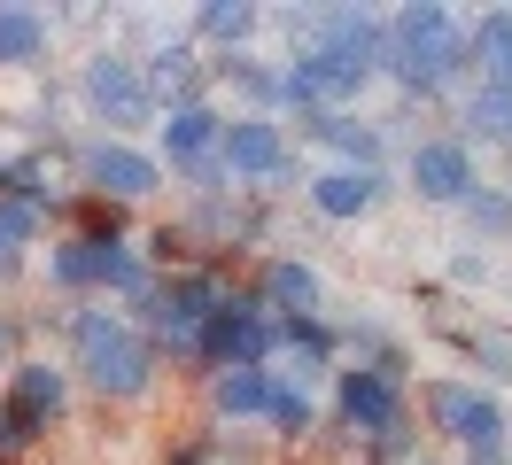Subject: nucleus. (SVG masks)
<instances>
[{
	"label": "nucleus",
	"mask_w": 512,
	"mask_h": 465,
	"mask_svg": "<svg viewBox=\"0 0 512 465\" xmlns=\"http://www.w3.org/2000/svg\"><path fill=\"white\" fill-rule=\"evenodd\" d=\"M78 349H86L94 388H109V396H140V388H148V349H140V334H132V326H117V318L86 310V318H78Z\"/></svg>",
	"instance_id": "obj_1"
},
{
	"label": "nucleus",
	"mask_w": 512,
	"mask_h": 465,
	"mask_svg": "<svg viewBox=\"0 0 512 465\" xmlns=\"http://www.w3.org/2000/svg\"><path fill=\"white\" fill-rule=\"evenodd\" d=\"M458 55V39H450V16L443 8H412V16H396V70L412 78V86H435Z\"/></svg>",
	"instance_id": "obj_2"
},
{
	"label": "nucleus",
	"mask_w": 512,
	"mask_h": 465,
	"mask_svg": "<svg viewBox=\"0 0 512 465\" xmlns=\"http://www.w3.org/2000/svg\"><path fill=\"white\" fill-rule=\"evenodd\" d=\"M86 101H94L101 117L132 124V117H148V78H140L125 55H94L86 62Z\"/></svg>",
	"instance_id": "obj_3"
},
{
	"label": "nucleus",
	"mask_w": 512,
	"mask_h": 465,
	"mask_svg": "<svg viewBox=\"0 0 512 465\" xmlns=\"http://www.w3.org/2000/svg\"><path fill=\"white\" fill-rule=\"evenodd\" d=\"M412 186L427 202H466V194H474V163H466L458 140H427V148L412 155Z\"/></svg>",
	"instance_id": "obj_4"
},
{
	"label": "nucleus",
	"mask_w": 512,
	"mask_h": 465,
	"mask_svg": "<svg viewBox=\"0 0 512 465\" xmlns=\"http://www.w3.org/2000/svg\"><path fill=\"white\" fill-rule=\"evenodd\" d=\"M435 419H443L450 434H466L474 450L497 442V403L481 396V388H466V380H435Z\"/></svg>",
	"instance_id": "obj_5"
},
{
	"label": "nucleus",
	"mask_w": 512,
	"mask_h": 465,
	"mask_svg": "<svg viewBox=\"0 0 512 465\" xmlns=\"http://www.w3.org/2000/svg\"><path fill=\"white\" fill-rule=\"evenodd\" d=\"M55 411H63V380H55L47 365H24V372H16V396H8V427H0V434H32L39 419H55Z\"/></svg>",
	"instance_id": "obj_6"
},
{
	"label": "nucleus",
	"mask_w": 512,
	"mask_h": 465,
	"mask_svg": "<svg viewBox=\"0 0 512 465\" xmlns=\"http://www.w3.org/2000/svg\"><path fill=\"white\" fill-rule=\"evenodd\" d=\"M86 171H94L101 194H132V202H140V194H156V163H148V155H132V148H109V140L86 155Z\"/></svg>",
	"instance_id": "obj_7"
},
{
	"label": "nucleus",
	"mask_w": 512,
	"mask_h": 465,
	"mask_svg": "<svg viewBox=\"0 0 512 465\" xmlns=\"http://www.w3.org/2000/svg\"><path fill=\"white\" fill-rule=\"evenodd\" d=\"M218 155L225 163H233V171H272V163H280V132H272V124H225L218 132Z\"/></svg>",
	"instance_id": "obj_8"
},
{
	"label": "nucleus",
	"mask_w": 512,
	"mask_h": 465,
	"mask_svg": "<svg viewBox=\"0 0 512 465\" xmlns=\"http://www.w3.org/2000/svg\"><path fill=\"white\" fill-rule=\"evenodd\" d=\"M342 411H350V427H373V434H381L388 419H396V388L373 380V372H350V380H342Z\"/></svg>",
	"instance_id": "obj_9"
},
{
	"label": "nucleus",
	"mask_w": 512,
	"mask_h": 465,
	"mask_svg": "<svg viewBox=\"0 0 512 465\" xmlns=\"http://www.w3.org/2000/svg\"><path fill=\"white\" fill-rule=\"evenodd\" d=\"M311 202H319L326 217H357L373 202V171H326V179L311 186Z\"/></svg>",
	"instance_id": "obj_10"
},
{
	"label": "nucleus",
	"mask_w": 512,
	"mask_h": 465,
	"mask_svg": "<svg viewBox=\"0 0 512 465\" xmlns=\"http://www.w3.org/2000/svg\"><path fill=\"white\" fill-rule=\"evenodd\" d=\"M163 148L179 155V163H202V155L218 148V124L202 117V109H179V117L163 124Z\"/></svg>",
	"instance_id": "obj_11"
},
{
	"label": "nucleus",
	"mask_w": 512,
	"mask_h": 465,
	"mask_svg": "<svg viewBox=\"0 0 512 465\" xmlns=\"http://www.w3.org/2000/svg\"><path fill=\"white\" fill-rule=\"evenodd\" d=\"M210 349H218V357H256V349H264V326H256L249 310H210Z\"/></svg>",
	"instance_id": "obj_12"
},
{
	"label": "nucleus",
	"mask_w": 512,
	"mask_h": 465,
	"mask_svg": "<svg viewBox=\"0 0 512 465\" xmlns=\"http://www.w3.org/2000/svg\"><path fill=\"white\" fill-rule=\"evenodd\" d=\"M264 403H272V380H256V372H225L218 380V411L225 419H256Z\"/></svg>",
	"instance_id": "obj_13"
},
{
	"label": "nucleus",
	"mask_w": 512,
	"mask_h": 465,
	"mask_svg": "<svg viewBox=\"0 0 512 465\" xmlns=\"http://www.w3.org/2000/svg\"><path fill=\"white\" fill-rule=\"evenodd\" d=\"M39 39H47V24H39L32 8H0V62L39 55Z\"/></svg>",
	"instance_id": "obj_14"
},
{
	"label": "nucleus",
	"mask_w": 512,
	"mask_h": 465,
	"mask_svg": "<svg viewBox=\"0 0 512 465\" xmlns=\"http://www.w3.org/2000/svg\"><path fill=\"white\" fill-rule=\"evenodd\" d=\"M272 295H280L288 310H319L326 303V287H319L311 264H272Z\"/></svg>",
	"instance_id": "obj_15"
},
{
	"label": "nucleus",
	"mask_w": 512,
	"mask_h": 465,
	"mask_svg": "<svg viewBox=\"0 0 512 465\" xmlns=\"http://www.w3.org/2000/svg\"><path fill=\"white\" fill-rule=\"evenodd\" d=\"M481 62H497L512 86V8H497V16H481Z\"/></svg>",
	"instance_id": "obj_16"
},
{
	"label": "nucleus",
	"mask_w": 512,
	"mask_h": 465,
	"mask_svg": "<svg viewBox=\"0 0 512 465\" xmlns=\"http://www.w3.org/2000/svg\"><path fill=\"white\" fill-rule=\"evenodd\" d=\"M466 117H474V132H512V86H489L466 101Z\"/></svg>",
	"instance_id": "obj_17"
},
{
	"label": "nucleus",
	"mask_w": 512,
	"mask_h": 465,
	"mask_svg": "<svg viewBox=\"0 0 512 465\" xmlns=\"http://www.w3.org/2000/svg\"><path fill=\"white\" fill-rule=\"evenodd\" d=\"M55 279H70V287H78V279H101V241L94 248H63V256H55Z\"/></svg>",
	"instance_id": "obj_18"
},
{
	"label": "nucleus",
	"mask_w": 512,
	"mask_h": 465,
	"mask_svg": "<svg viewBox=\"0 0 512 465\" xmlns=\"http://www.w3.org/2000/svg\"><path fill=\"white\" fill-rule=\"evenodd\" d=\"M264 411H272V419H280V427H311V403H303V388H272V403H264Z\"/></svg>",
	"instance_id": "obj_19"
},
{
	"label": "nucleus",
	"mask_w": 512,
	"mask_h": 465,
	"mask_svg": "<svg viewBox=\"0 0 512 465\" xmlns=\"http://www.w3.org/2000/svg\"><path fill=\"white\" fill-rule=\"evenodd\" d=\"M326 140H334V148H350V155H373V148H381V140H373L365 124H350V117H334V124H326Z\"/></svg>",
	"instance_id": "obj_20"
},
{
	"label": "nucleus",
	"mask_w": 512,
	"mask_h": 465,
	"mask_svg": "<svg viewBox=\"0 0 512 465\" xmlns=\"http://www.w3.org/2000/svg\"><path fill=\"white\" fill-rule=\"evenodd\" d=\"M466 202H474V225H481V233H505V217H512L505 194H466Z\"/></svg>",
	"instance_id": "obj_21"
},
{
	"label": "nucleus",
	"mask_w": 512,
	"mask_h": 465,
	"mask_svg": "<svg viewBox=\"0 0 512 465\" xmlns=\"http://www.w3.org/2000/svg\"><path fill=\"white\" fill-rule=\"evenodd\" d=\"M202 31H233V39H241V31H249V8H202Z\"/></svg>",
	"instance_id": "obj_22"
},
{
	"label": "nucleus",
	"mask_w": 512,
	"mask_h": 465,
	"mask_svg": "<svg viewBox=\"0 0 512 465\" xmlns=\"http://www.w3.org/2000/svg\"><path fill=\"white\" fill-rule=\"evenodd\" d=\"M8 248H16V241H8V233H0V264H8Z\"/></svg>",
	"instance_id": "obj_23"
},
{
	"label": "nucleus",
	"mask_w": 512,
	"mask_h": 465,
	"mask_svg": "<svg viewBox=\"0 0 512 465\" xmlns=\"http://www.w3.org/2000/svg\"><path fill=\"white\" fill-rule=\"evenodd\" d=\"M0 357H8V326H0Z\"/></svg>",
	"instance_id": "obj_24"
}]
</instances>
